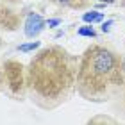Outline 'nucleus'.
Here are the masks:
<instances>
[{
	"instance_id": "nucleus-4",
	"label": "nucleus",
	"mask_w": 125,
	"mask_h": 125,
	"mask_svg": "<svg viewBox=\"0 0 125 125\" xmlns=\"http://www.w3.org/2000/svg\"><path fill=\"white\" fill-rule=\"evenodd\" d=\"M45 25H47V21H45L41 16L36 14V13H31L29 16H27V20H25V36L27 38L38 36V34L43 31Z\"/></svg>"
},
{
	"instance_id": "nucleus-12",
	"label": "nucleus",
	"mask_w": 125,
	"mask_h": 125,
	"mask_svg": "<svg viewBox=\"0 0 125 125\" xmlns=\"http://www.w3.org/2000/svg\"><path fill=\"white\" fill-rule=\"evenodd\" d=\"M102 4H116V0H98Z\"/></svg>"
},
{
	"instance_id": "nucleus-15",
	"label": "nucleus",
	"mask_w": 125,
	"mask_h": 125,
	"mask_svg": "<svg viewBox=\"0 0 125 125\" xmlns=\"http://www.w3.org/2000/svg\"><path fill=\"white\" fill-rule=\"evenodd\" d=\"M122 5H125V0H122Z\"/></svg>"
},
{
	"instance_id": "nucleus-10",
	"label": "nucleus",
	"mask_w": 125,
	"mask_h": 125,
	"mask_svg": "<svg viewBox=\"0 0 125 125\" xmlns=\"http://www.w3.org/2000/svg\"><path fill=\"white\" fill-rule=\"evenodd\" d=\"M111 25H113V21H111V20H109V21H105V23L102 25V31H104V32H107V31H109V27H111Z\"/></svg>"
},
{
	"instance_id": "nucleus-9",
	"label": "nucleus",
	"mask_w": 125,
	"mask_h": 125,
	"mask_svg": "<svg viewBox=\"0 0 125 125\" xmlns=\"http://www.w3.org/2000/svg\"><path fill=\"white\" fill-rule=\"evenodd\" d=\"M4 86H7V79H5V70H4V62H0V89Z\"/></svg>"
},
{
	"instance_id": "nucleus-5",
	"label": "nucleus",
	"mask_w": 125,
	"mask_h": 125,
	"mask_svg": "<svg viewBox=\"0 0 125 125\" xmlns=\"http://www.w3.org/2000/svg\"><path fill=\"white\" fill-rule=\"evenodd\" d=\"M50 2L61 5L64 9H73V11H81V9H86L89 5V0H50Z\"/></svg>"
},
{
	"instance_id": "nucleus-11",
	"label": "nucleus",
	"mask_w": 125,
	"mask_h": 125,
	"mask_svg": "<svg viewBox=\"0 0 125 125\" xmlns=\"http://www.w3.org/2000/svg\"><path fill=\"white\" fill-rule=\"evenodd\" d=\"M59 23H61V20H48V21H47L48 27H54V25H59Z\"/></svg>"
},
{
	"instance_id": "nucleus-14",
	"label": "nucleus",
	"mask_w": 125,
	"mask_h": 125,
	"mask_svg": "<svg viewBox=\"0 0 125 125\" xmlns=\"http://www.w3.org/2000/svg\"><path fill=\"white\" fill-rule=\"evenodd\" d=\"M5 2H18V0H5Z\"/></svg>"
},
{
	"instance_id": "nucleus-1",
	"label": "nucleus",
	"mask_w": 125,
	"mask_h": 125,
	"mask_svg": "<svg viewBox=\"0 0 125 125\" xmlns=\"http://www.w3.org/2000/svg\"><path fill=\"white\" fill-rule=\"evenodd\" d=\"M79 59L59 45H50L32 57L25 70V88L41 109H55L75 91Z\"/></svg>"
},
{
	"instance_id": "nucleus-13",
	"label": "nucleus",
	"mask_w": 125,
	"mask_h": 125,
	"mask_svg": "<svg viewBox=\"0 0 125 125\" xmlns=\"http://www.w3.org/2000/svg\"><path fill=\"white\" fill-rule=\"evenodd\" d=\"M122 70H123V73H125V57L122 59Z\"/></svg>"
},
{
	"instance_id": "nucleus-2",
	"label": "nucleus",
	"mask_w": 125,
	"mask_h": 125,
	"mask_svg": "<svg viewBox=\"0 0 125 125\" xmlns=\"http://www.w3.org/2000/svg\"><path fill=\"white\" fill-rule=\"evenodd\" d=\"M125 84L122 57L105 45L95 43L79 59L75 91L88 102L109 100Z\"/></svg>"
},
{
	"instance_id": "nucleus-3",
	"label": "nucleus",
	"mask_w": 125,
	"mask_h": 125,
	"mask_svg": "<svg viewBox=\"0 0 125 125\" xmlns=\"http://www.w3.org/2000/svg\"><path fill=\"white\" fill-rule=\"evenodd\" d=\"M4 70H5V79H7V88H11L14 93H20L25 84L23 66L18 61H5Z\"/></svg>"
},
{
	"instance_id": "nucleus-7",
	"label": "nucleus",
	"mask_w": 125,
	"mask_h": 125,
	"mask_svg": "<svg viewBox=\"0 0 125 125\" xmlns=\"http://www.w3.org/2000/svg\"><path fill=\"white\" fill-rule=\"evenodd\" d=\"M77 34H79V36H86V38H95L96 36V32L91 29V27H81V29H79L77 31Z\"/></svg>"
},
{
	"instance_id": "nucleus-8",
	"label": "nucleus",
	"mask_w": 125,
	"mask_h": 125,
	"mask_svg": "<svg viewBox=\"0 0 125 125\" xmlns=\"http://www.w3.org/2000/svg\"><path fill=\"white\" fill-rule=\"evenodd\" d=\"M39 47V41H32V43H27V45H20L18 50L20 52H31V50H36Z\"/></svg>"
},
{
	"instance_id": "nucleus-6",
	"label": "nucleus",
	"mask_w": 125,
	"mask_h": 125,
	"mask_svg": "<svg viewBox=\"0 0 125 125\" xmlns=\"http://www.w3.org/2000/svg\"><path fill=\"white\" fill-rule=\"evenodd\" d=\"M82 20H84V21H88V23L102 21V20H104V13H98V11H89V13L82 14Z\"/></svg>"
}]
</instances>
